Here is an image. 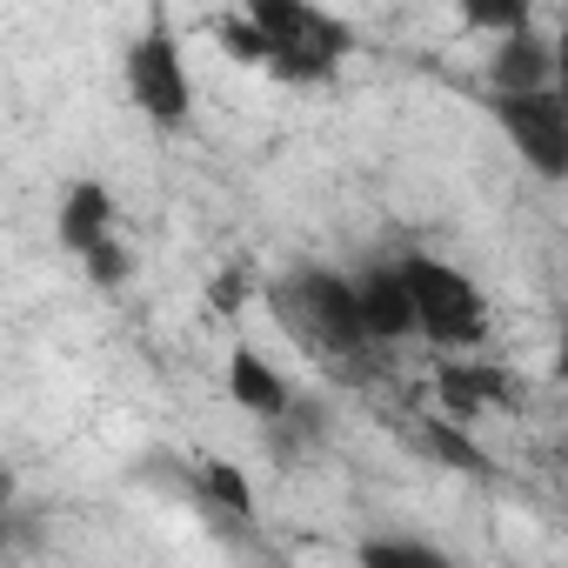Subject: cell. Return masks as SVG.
<instances>
[{"label":"cell","instance_id":"cell-1","mask_svg":"<svg viewBox=\"0 0 568 568\" xmlns=\"http://www.w3.org/2000/svg\"><path fill=\"white\" fill-rule=\"evenodd\" d=\"M241 21L261 41V68L281 81H328L348 54V28L322 8H302V0H254Z\"/></svg>","mask_w":568,"mask_h":568},{"label":"cell","instance_id":"cell-2","mask_svg":"<svg viewBox=\"0 0 568 568\" xmlns=\"http://www.w3.org/2000/svg\"><path fill=\"white\" fill-rule=\"evenodd\" d=\"M402 274H408V302H415V335H428L435 348H455V355L488 335V302L462 267H448L435 254H408Z\"/></svg>","mask_w":568,"mask_h":568},{"label":"cell","instance_id":"cell-3","mask_svg":"<svg viewBox=\"0 0 568 568\" xmlns=\"http://www.w3.org/2000/svg\"><path fill=\"white\" fill-rule=\"evenodd\" d=\"M281 315H288V328H295L308 348H322V355H355V348H368L355 281H342V274H302L295 288L281 295Z\"/></svg>","mask_w":568,"mask_h":568},{"label":"cell","instance_id":"cell-4","mask_svg":"<svg viewBox=\"0 0 568 568\" xmlns=\"http://www.w3.org/2000/svg\"><path fill=\"white\" fill-rule=\"evenodd\" d=\"M495 121L535 174H548V181L568 174V101L555 88L548 94H495Z\"/></svg>","mask_w":568,"mask_h":568},{"label":"cell","instance_id":"cell-5","mask_svg":"<svg viewBox=\"0 0 568 568\" xmlns=\"http://www.w3.org/2000/svg\"><path fill=\"white\" fill-rule=\"evenodd\" d=\"M128 94H134V108H141L148 121H161V128L187 121L194 88H187V61H181V48H174L168 28H148V34L128 48Z\"/></svg>","mask_w":568,"mask_h":568},{"label":"cell","instance_id":"cell-6","mask_svg":"<svg viewBox=\"0 0 568 568\" xmlns=\"http://www.w3.org/2000/svg\"><path fill=\"white\" fill-rule=\"evenodd\" d=\"M355 302H362L368 342H402V335H415V302H408L402 261H395V267H362V274H355Z\"/></svg>","mask_w":568,"mask_h":568},{"label":"cell","instance_id":"cell-7","mask_svg":"<svg viewBox=\"0 0 568 568\" xmlns=\"http://www.w3.org/2000/svg\"><path fill=\"white\" fill-rule=\"evenodd\" d=\"M61 247L81 254V261L114 247V194L101 181H74L68 187V201H61Z\"/></svg>","mask_w":568,"mask_h":568},{"label":"cell","instance_id":"cell-8","mask_svg":"<svg viewBox=\"0 0 568 568\" xmlns=\"http://www.w3.org/2000/svg\"><path fill=\"white\" fill-rule=\"evenodd\" d=\"M501 368H475V362H448V368H435V402L448 408V422L462 428V422H475L481 408H495L501 402Z\"/></svg>","mask_w":568,"mask_h":568},{"label":"cell","instance_id":"cell-9","mask_svg":"<svg viewBox=\"0 0 568 568\" xmlns=\"http://www.w3.org/2000/svg\"><path fill=\"white\" fill-rule=\"evenodd\" d=\"M227 395H234L247 415H261V422H281V415H288V382H281V375L267 368V355H254V348H234V355H227Z\"/></svg>","mask_w":568,"mask_h":568},{"label":"cell","instance_id":"cell-10","mask_svg":"<svg viewBox=\"0 0 568 568\" xmlns=\"http://www.w3.org/2000/svg\"><path fill=\"white\" fill-rule=\"evenodd\" d=\"M548 81H555V48L535 41L528 28L508 34L495 54V94H548Z\"/></svg>","mask_w":568,"mask_h":568},{"label":"cell","instance_id":"cell-11","mask_svg":"<svg viewBox=\"0 0 568 568\" xmlns=\"http://www.w3.org/2000/svg\"><path fill=\"white\" fill-rule=\"evenodd\" d=\"M362 568H455L442 548H428V541H408V535H382V541H368L362 548Z\"/></svg>","mask_w":568,"mask_h":568},{"label":"cell","instance_id":"cell-12","mask_svg":"<svg viewBox=\"0 0 568 568\" xmlns=\"http://www.w3.org/2000/svg\"><path fill=\"white\" fill-rule=\"evenodd\" d=\"M201 495H207V501H221V508H227V515H241V521L254 515V488H247V475H241L234 462H207V468H201Z\"/></svg>","mask_w":568,"mask_h":568},{"label":"cell","instance_id":"cell-13","mask_svg":"<svg viewBox=\"0 0 568 568\" xmlns=\"http://www.w3.org/2000/svg\"><path fill=\"white\" fill-rule=\"evenodd\" d=\"M422 448L435 455V462H448V468H468V475H481L488 468V455L455 428V422H428V435H422Z\"/></svg>","mask_w":568,"mask_h":568},{"label":"cell","instance_id":"cell-14","mask_svg":"<svg viewBox=\"0 0 568 568\" xmlns=\"http://www.w3.org/2000/svg\"><path fill=\"white\" fill-rule=\"evenodd\" d=\"M468 28H508V34H521L528 8H468Z\"/></svg>","mask_w":568,"mask_h":568},{"label":"cell","instance_id":"cell-15","mask_svg":"<svg viewBox=\"0 0 568 568\" xmlns=\"http://www.w3.org/2000/svg\"><path fill=\"white\" fill-rule=\"evenodd\" d=\"M555 94H561V101H568V34H561V41H555Z\"/></svg>","mask_w":568,"mask_h":568},{"label":"cell","instance_id":"cell-16","mask_svg":"<svg viewBox=\"0 0 568 568\" xmlns=\"http://www.w3.org/2000/svg\"><path fill=\"white\" fill-rule=\"evenodd\" d=\"M555 375H561V388H568V328H561V348H555Z\"/></svg>","mask_w":568,"mask_h":568}]
</instances>
